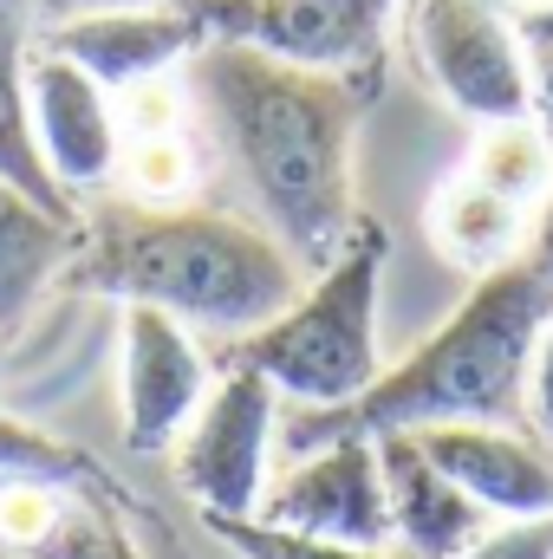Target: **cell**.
Segmentation results:
<instances>
[{
  "label": "cell",
  "instance_id": "1",
  "mask_svg": "<svg viewBox=\"0 0 553 559\" xmlns=\"http://www.w3.org/2000/svg\"><path fill=\"white\" fill-rule=\"evenodd\" d=\"M183 85L209 118L228 169L242 176L261 228L299 261V274L332 267L358 235L352 143L378 98V79L313 72L242 39H209L183 66Z\"/></svg>",
  "mask_w": 553,
  "mask_h": 559
},
{
  "label": "cell",
  "instance_id": "2",
  "mask_svg": "<svg viewBox=\"0 0 553 559\" xmlns=\"http://www.w3.org/2000/svg\"><path fill=\"white\" fill-rule=\"evenodd\" d=\"M66 280L118 306H156L189 332L248 338L306 286L299 261L248 215L228 209H98L79 222Z\"/></svg>",
  "mask_w": 553,
  "mask_h": 559
},
{
  "label": "cell",
  "instance_id": "3",
  "mask_svg": "<svg viewBox=\"0 0 553 559\" xmlns=\"http://www.w3.org/2000/svg\"><path fill=\"white\" fill-rule=\"evenodd\" d=\"M553 319V280L534 261L482 274L469 299L416 345L404 365L352 397L345 411H293L286 449H319L339 436H391L443 423H515L528 404V365Z\"/></svg>",
  "mask_w": 553,
  "mask_h": 559
},
{
  "label": "cell",
  "instance_id": "4",
  "mask_svg": "<svg viewBox=\"0 0 553 559\" xmlns=\"http://www.w3.org/2000/svg\"><path fill=\"white\" fill-rule=\"evenodd\" d=\"M385 228L358 222L345 254L293 293V306L242 338L235 365H255L293 411H345L385 378L378 352V286H385Z\"/></svg>",
  "mask_w": 553,
  "mask_h": 559
},
{
  "label": "cell",
  "instance_id": "5",
  "mask_svg": "<svg viewBox=\"0 0 553 559\" xmlns=\"http://www.w3.org/2000/svg\"><path fill=\"white\" fill-rule=\"evenodd\" d=\"M404 33L436 98L475 131L528 118V52L508 0H411Z\"/></svg>",
  "mask_w": 553,
  "mask_h": 559
},
{
  "label": "cell",
  "instance_id": "6",
  "mask_svg": "<svg viewBox=\"0 0 553 559\" xmlns=\"http://www.w3.org/2000/svg\"><path fill=\"white\" fill-rule=\"evenodd\" d=\"M280 429V391L255 365H228L196 423L176 442V481L202 508V521H248L268 495V449Z\"/></svg>",
  "mask_w": 553,
  "mask_h": 559
},
{
  "label": "cell",
  "instance_id": "7",
  "mask_svg": "<svg viewBox=\"0 0 553 559\" xmlns=\"http://www.w3.org/2000/svg\"><path fill=\"white\" fill-rule=\"evenodd\" d=\"M398 0H202L215 39H242L268 59L378 79Z\"/></svg>",
  "mask_w": 553,
  "mask_h": 559
},
{
  "label": "cell",
  "instance_id": "8",
  "mask_svg": "<svg viewBox=\"0 0 553 559\" xmlns=\"http://www.w3.org/2000/svg\"><path fill=\"white\" fill-rule=\"evenodd\" d=\"M255 521L286 527V534H313V540H345V547H391V501H385L378 442L339 436V442L299 449L293 468L268 481Z\"/></svg>",
  "mask_w": 553,
  "mask_h": 559
},
{
  "label": "cell",
  "instance_id": "9",
  "mask_svg": "<svg viewBox=\"0 0 553 559\" xmlns=\"http://www.w3.org/2000/svg\"><path fill=\"white\" fill-rule=\"evenodd\" d=\"M209 358L189 325H176L156 306H125V358H118V397H125V442L138 455H169L183 429L209 397Z\"/></svg>",
  "mask_w": 553,
  "mask_h": 559
},
{
  "label": "cell",
  "instance_id": "10",
  "mask_svg": "<svg viewBox=\"0 0 553 559\" xmlns=\"http://www.w3.org/2000/svg\"><path fill=\"white\" fill-rule=\"evenodd\" d=\"M26 111H33V143H39L52 182L72 202L118 182L125 131H118V105L98 79H85L72 59H59L46 46H26Z\"/></svg>",
  "mask_w": 553,
  "mask_h": 559
},
{
  "label": "cell",
  "instance_id": "11",
  "mask_svg": "<svg viewBox=\"0 0 553 559\" xmlns=\"http://www.w3.org/2000/svg\"><path fill=\"white\" fill-rule=\"evenodd\" d=\"M209 13L202 0H169V7H125V13H92V20H66L33 33V46L72 59L85 79H98L111 98L131 92L156 72H183L202 46H209Z\"/></svg>",
  "mask_w": 553,
  "mask_h": 559
},
{
  "label": "cell",
  "instance_id": "12",
  "mask_svg": "<svg viewBox=\"0 0 553 559\" xmlns=\"http://www.w3.org/2000/svg\"><path fill=\"white\" fill-rule=\"evenodd\" d=\"M411 436L482 514L495 521L553 514V462L508 423H443V429H411Z\"/></svg>",
  "mask_w": 553,
  "mask_h": 559
},
{
  "label": "cell",
  "instance_id": "13",
  "mask_svg": "<svg viewBox=\"0 0 553 559\" xmlns=\"http://www.w3.org/2000/svg\"><path fill=\"white\" fill-rule=\"evenodd\" d=\"M378 442V468H385V501H391V540L404 559H462L495 514H482L416 442L411 429L372 436Z\"/></svg>",
  "mask_w": 553,
  "mask_h": 559
},
{
  "label": "cell",
  "instance_id": "14",
  "mask_svg": "<svg viewBox=\"0 0 553 559\" xmlns=\"http://www.w3.org/2000/svg\"><path fill=\"white\" fill-rule=\"evenodd\" d=\"M423 228H430V248L456 267V274L482 280L502 274L515 261H528V235H534V215L502 202L495 189H482L475 176H449L430 209H423Z\"/></svg>",
  "mask_w": 553,
  "mask_h": 559
},
{
  "label": "cell",
  "instance_id": "15",
  "mask_svg": "<svg viewBox=\"0 0 553 559\" xmlns=\"http://www.w3.org/2000/svg\"><path fill=\"white\" fill-rule=\"evenodd\" d=\"M79 241V222L39 209L13 182H0V338L33 312V299L66 274Z\"/></svg>",
  "mask_w": 553,
  "mask_h": 559
},
{
  "label": "cell",
  "instance_id": "16",
  "mask_svg": "<svg viewBox=\"0 0 553 559\" xmlns=\"http://www.w3.org/2000/svg\"><path fill=\"white\" fill-rule=\"evenodd\" d=\"M26 46H33V26H13L0 20V182H13L20 195H33L39 209L79 222V202L52 182L39 143H33V111H26Z\"/></svg>",
  "mask_w": 553,
  "mask_h": 559
},
{
  "label": "cell",
  "instance_id": "17",
  "mask_svg": "<svg viewBox=\"0 0 553 559\" xmlns=\"http://www.w3.org/2000/svg\"><path fill=\"white\" fill-rule=\"evenodd\" d=\"M462 176H475L482 189H495L502 202H515V209L534 215L553 189V143L541 138L534 118H521V124H482L475 143H469V169Z\"/></svg>",
  "mask_w": 553,
  "mask_h": 559
},
{
  "label": "cell",
  "instance_id": "18",
  "mask_svg": "<svg viewBox=\"0 0 553 559\" xmlns=\"http://www.w3.org/2000/svg\"><path fill=\"white\" fill-rule=\"evenodd\" d=\"M196 150L189 138H125V156H118V189L138 202V209H183L196 195Z\"/></svg>",
  "mask_w": 553,
  "mask_h": 559
},
{
  "label": "cell",
  "instance_id": "19",
  "mask_svg": "<svg viewBox=\"0 0 553 559\" xmlns=\"http://www.w3.org/2000/svg\"><path fill=\"white\" fill-rule=\"evenodd\" d=\"M0 475H33V481H59V488H85L92 481V455H79L72 442L33 429L0 404Z\"/></svg>",
  "mask_w": 553,
  "mask_h": 559
},
{
  "label": "cell",
  "instance_id": "20",
  "mask_svg": "<svg viewBox=\"0 0 553 559\" xmlns=\"http://www.w3.org/2000/svg\"><path fill=\"white\" fill-rule=\"evenodd\" d=\"M235 559H404L391 547H345V540H313V534H286L268 521H202Z\"/></svg>",
  "mask_w": 553,
  "mask_h": 559
},
{
  "label": "cell",
  "instance_id": "21",
  "mask_svg": "<svg viewBox=\"0 0 553 559\" xmlns=\"http://www.w3.org/2000/svg\"><path fill=\"white\" fill-rule=\"evenodd\" d=\"M26 554L33 559H125L131 540H125V527H118L98 501H85V495L72 488L66 508H59V521L46 527V540L26 547Z\"/></svg>",
  "mask_w": 553,
  "mask_h": 559
},
{
  "label": "cell",
  "instance_id": "22",
  "mask_svg": "<svg viewBox=\"0 0 553 559\" xmlns=\"http://www.w3.org/2000/svg\"><path fill=\"white\" fill-rule=\"evenodd\" d=\"M111 105H118V131L125 138H176L189 124V111H196L183 72H156V79L131 85V92H118Z\"/></svg>",
  "mask_w": 553,
  "mask_h": 559
},
{
  "label": "cell",
  "instance_id": "23",
  "mask_svg": "<svg viewBox=\"0 0 553 559\" xmlns=\"http://www.w3.org/2000/svg\"><path fill=\"white\" fill-rule=\"evenodd\" d=\"M66 495L72 488H59V481H33V475H0V540L7 547H39L46 540V527L59 521V508H66Z\"/></svg>",
  "mask_w": 553,
  "mask_h": 559
},
{
  "label": "cell",
  "instance_id": "24",
  "mask_svg": "<svg viewBox=\"0 0 553 559\" xmlns=\"http://www.w3.org/2000/svg\"><path fill=\"white\" fill-rule=\"evenodd\" d=\"M515 26H521V52H528V118L553 143V7L515 13Z\"/></svg>",
  "mask_w": 553,
  "mask_h": 559
},
{
  "label": "cell",
  "instance_id": "25",
  "mask_svg": "<svg viewBox=\"0 0 553 559\" xmlns=\"http://www.w3.org/2000/svg\"><path fill=\"white\" fill-rule=\"evenodd\" d=\"M462 559H553V514H534V521H502L489 527Z\"/></svg>",
  "mask_w": 553,
  "mask_h": 559
},
{
  "label": "cell",
  "instance_id": "26",
  "mask_svg": "<svg viewBox=\"0 0 553 559\" xmlns=\"http://www.w3.org/2000/svg\"><path fill=\"white\" fill-rule=\"evenodd\" d=\"M125 7H169V0H33V33L66 26V20H92V13H125Z\"/></svg>",
  "mask_w": 553,
  "mask_h": 559
},
{
  "label": "cell",
  "instance_id": "27",
  "mask_svg": "<svg viewBox=\"0 0 553 559\" xmlns=\"http://www.w3.org/2000/svg\"><path fill=\"white\" fill-rule=\"evenodd\" d=\"M528 411L553 436V319L541 332V345H534V365H528Z\"/></svg>",
  "mask_w": 553,
  "mask_h": 559
},
{
  "label": "cell",
  "instance_id": "28",
  "mask_svg": "<svg viewBox=\"0 0 553 559\" xmlns=\"http://www.w3.org/2000/svg\"><path fill=\"white\" fill-rule=\"evenodd\" d=\"M528 261L541 267V274L553 280V189H548V202L534 209V235H528Z\"/></svg>",
  "mask_w": 553,
  "mask_h": 559
},
{
  "label": "cell",
  "instance_id": "29",
  "mask_svg": "<svg viewBox=\"0 0 553 559\" xmlns=\"http://www.w3.org/2000/svg\"><path fill=\"white\" fill-rule=\"evenodd\" d=\"M0 20H13V26H33V0H0Z\"/></svg>",
  "mask_w": 553,
  "mask_h": 559
},
{
  "label": "cell",
  "instance_id": "30",
  "mask_svg": "<svg viewBox=\"0 0 553 559\" xmlns=\"http://www.w3.org/2000/svg\"><path fill=\"white\" fill-rule=\"evenodd\" d=\"M534 7H553V0H508V13H534Z\"/></svg>",
  "mask_w": 553,
  "mask_h": 559
},
{
  "label": "cell",
  "instance_id": "31",
  "mask_svg": "<svg viewBox=\"0 0 553 559\" xmlns=\"http://www.w3.org/2000/svg\"><path fill=\"white\" fill-rule=\"evenodd\" d=\"M0 559H33V554H20V547H7V540H0Z\"/></svg>",
  "mask_w": 553,
  "mask_h": 559
},
{
  "label": "cell",
  "instance_id": "32",
  "mask_svg": "<svg viewBox=\"0 0 553 559\" xmlns=\"http://www.w3.org/2000/svg\"><path fill=\"white\" fill-rule=\"evenodd\" d=\"M125 559H138V547H131V554H125Z\"/></svg>",
  "mask_w": 553,
  "mask_h": 559
}]
</instances>
